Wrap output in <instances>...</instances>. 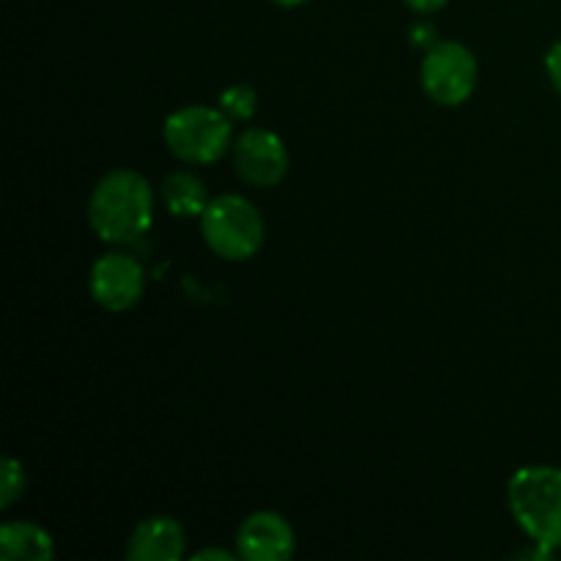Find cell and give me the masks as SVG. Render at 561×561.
<instances>
[{
  "instance_id": "7",
  "label": "cell",
  "mask_w": 561,
  "mask_h": 561,
  "mask_svg": "<svg viewBox=\"0 0 561 561\" xmlns=\"http://www.w3.org/2000/svg\"><path fill=\"white\" fill-rule=\"evenodd\" d=\"M233 164L247 184L268 190L288 173V151L274 131L252 126L233 140Z\"/></svg>"
},
{
  "instance_id": "3",
  "label": "cell",
  "mask_w": 561,
  "mask_h": 561,
  "mask_svg": "<svg viewBox=\"0 0 561 561\" xmlns=\"http://www.w3.org/2000/svg\"><path fill=\"white\" fill-rule=\"evenodd\" d=\"M201 233L214 255L225 261H250L263 247L266 225L252 201L241 195H219L201 214Z\"/></svg>"
},
{
  "instance_id": "2",
  "label": "cell",
  "mask_w": 561,
  "mask_h": 561,
  "mask_svg": "<svg viewBox=\"0 0 561 561\" xmlns=\"http://www.w3.org/2000/svg\"><path fill=\"white\" fill-rule=\"evenodd\" d=\"M507 504L535 546L548 551L561 548V469L526 466L515 471L507 485Z\"/></svg>"
},
{
  "instance_id": "11",
  "label": "cell",
  "mask_w": 561,
  "mask_h": 561,
  "mask_svg": "<svg viewBox=\"0 0 561 561\" xmlns=\"http://www.w3.org/2000/svg\"><path fill=\"white\" fill-rule=\"evenodd\" d=\"M162 201L173 217H201L206 211L208 192L206 184L190 170H175L162 181Z\"/></svg>"
},
{
  "instance_id": "17",
  "label": "cell",
  "mask_w": 561,
  "mask_h": 561,
  "mask_svg": "<svg viewBox=\"0 0 561 561\" xmlns=\"http://www.w3.org/2000/svg\"><path fill=\"white\" fill-rule=\"evenodd\" d=\"M192 559H195V561H208V559H214V561H233L236 557H233V553L222 551V548H206V551H197Z\"/></svg>"
},
{
  "instance_id": "1",
  "label": "cell",
  "mask_w": 561,
  "mask_h": 561,
  "mask_svg": "<svg viewBox=\"0 0 561 561\" xmlns=\"http://www.w3.org/2000/svg\"><path fill=\"white\" fill-rule=\"evenodd\" d=\"M153 219L151 184L135 170H113L104 175L88 201V222L107 244H129L140 239Z\"/></svg>"
},
{
  "instance_id": "18",
  "label": "cell",
  "mask_w": 561,
  "mask_h": 561,
  "mask_svg": "<svg viewBox=\"0 0 561 561\" xmlns=\"http://www.w3.org/2000/svg\"><path fill=\"white\" fill-rule=\"evenodd\" d=\"M274 5H283V9H296V5H305L307 0H272Z\"/></svg>"
},
{
  "instance_id": "15",
  "label": "cell",
  "mask_w": 561,
  "mask_h": 561,
  "mask_svg": "<svg viewBox=\"0 0 561 561\" xmlns=\"http://www.w3.org/2000/svg\"><path fill=\"white\" fill-rule=\"evenodd\" d=\"M411 42H414L416 47H425V49L436 47V44H438L436 27H433L431 22H420V25L411 27Z\"/></svg>"
},
{
  "instance_id": "8",
  "label": "cell",
  "mask_w": 561,
  "mask_h": 561,
  "mask_svg": "<svg viewBox=\"0 0 561 561\" xmlns=\"http://www.w3.org/2000/svg\"><path fill=\"white\" fill-rule=\"evenodd\" d=\"M239 557L247 561H288L296 553V535L277 513H252L236 535Z\"/></svg>"
},
{
  "instance_id": "6",
  "label": "cell",
  "mask_w": 561,
  "mask_h": 561,
  "mask_svg": "<svg viewBox=\"0 0 561 561\" xmlns=\"http://www.w3.org/2000/svg\"><path fill=\"white\" fill-rule=\"evenodd\" d=\"M146 290L140 261L126 252H107L91 268V296L110 312L131 310Z\"/></svg>"
},
{
  "instance_id": "12",
  "label": "cell",
  "mask_w": 561,
  "mask_h": 561,
  "mask_svg": "<svg viewBox=\"0 0 561 561\" xmlns=\"http://www.w3.org/2000/svg\"><path fill=\"white\" fill-rule=\"evenodd\" d=\"M219 110L230 121H250L257 110V96L250 85H230L219 96Z\"/></svg>"
},
{
  "instance_id": "16",
  "label": "cell",
  "mask_w": 561,
  "mask_h": 561,
  "mask_svg": "<svg viewBox=\"0 0 561 561\" xmlns=\"http://www.w3.org/2000/svg\"><path fill=\"white\" fill-rule=\"evenodd\" d=\"M403 3L409 5L411 11H416V14H433V11L444 9L449 0H403Z\"/></svg>"
},
{
  "instance_id": "13",
  "label": "cell",
  "mask_w": 561,
  "mask_h": 561,
  "mask_svg": "<svg viewBox=\"0 0 561 561\" xmlns=\"http://www.w3.org/2000/svg\"><path fill=\"white\" fill-rule=\"evenodd\" d=\"M25 491V469L20 460L3 458L0 463V507L9 510Z\"/></svg>"
},
{
  "instance_id": "5",
  "label": "cell",
  "mask_w": 561,
  "mask_h": 561,
  "mask_svg": "<svg viewBox=\"0 0 561 561\" xmlns=\"http://www.w3.org/2000/svg\"><path fill=\"white\" fill-rule=\"evenodd\" d=\"M420 80L433 102L442 107H460L477 91L480 69L469 47L460 42H438L422 58Z\"/></svg>"
},
{
  "instance_id": "4",
  "label": "cell",
  "mask_w": 561,
  "mask_h": 561,
  "mask_svg": "<svg viewBox=\"0 0 561 561\" xmlns=\"http://www.w3.org/2000/svg\"><path fill=\"white\" fill-rule=\"evenodd\" d=\"M164 142L181 162L211 164L233 142V121L219 107H206V104L181 107L164 121Z\"/></svg>"
},
{
  "instance_id": "10",
  "label": "cell",
  "mask_w": 561,
  "mask_h": 561,
  "mask_svg": "<svg viewBox=\"0 0 561 561\" xmlns=\"http://www.w3.org/2000/svg\"><path fill=\"white\" fill-rule=\"evenodd\" d=\"M0 557L3 561H49L55 557L53 537L42 526L14 520L0 529Z\"/></svg>"
},
{
  "instance_id": "14",
  "label": "cell",
  "mask_w": 561,
  "mask_h": 561,
  "mask_svg": "<svg viewBox=\"0 0 561 561\" xmlns=\"http://www.w3.org/2000/svg\"><path fill=\"white\" fill-rule=\"evenodd\" d=\"M546 71H548V80H551L553 91L561 96V38L548 49L546 55Z\"/></svg>"
},
{
  "instance_id": "9",
  "label": "cell",
  "mask_w": 561,
  "mask_h": 561,
  "mask_svg": "<svg viewBox=\"0 0 561 561\" xmlns=\"http://www.w3.org/2000/svg\"><path fill=\"white\" fill-rule=\"evenodd\" d=\"M184 546L186 537L179 520L157 515L131 531L126 557L131 561H179L184 557Z\"/></svg>"
}]
</instances>
